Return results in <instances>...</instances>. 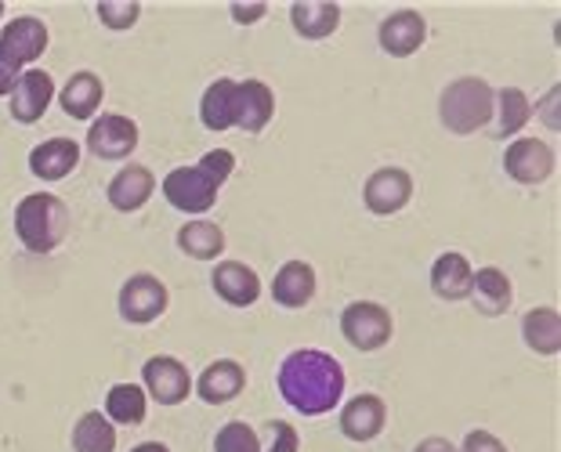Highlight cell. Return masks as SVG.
Here are the masks:
<instances>
[{
	"label": "cell",
	"instance_id": "obj_3",
	"mask_svg": "<svg viewBox=\"0 0 561 452\" xmlns=\"http://www.w3.org/2000/svg\"><path fill=\"white\" fill-rule=\"evenodd\" d=\"M66 229H69V210L51 193H33L15 210L19 243L30 254H51V250H58V243L66 240Z\"/></svg>",
	"mask_w": 561,
	"mask_h": 452
},
{
	"label": "cell",
	"instance_id": "obj_22",
	"mask_svg": "<svg viewBox=\"0 0 561 452\" xmlns=\"http://www.w3.org/2000/svg\"><path fill=\"white\" fill-rule=\"evenodd\" d=\"M471 279L474 268L468 265L463 254H442L432 265V290L442 297V301H468L471 297Z\"/></svg>",
	"mask_w": 561,
	"mask_h": 452
},
{
	"label": "cell",
	"instance_id": "obj_2",
	"mask_svg": "<svg viewBox=\"0 0 561 452\" xmlns=\"http://www.w3.org/2000/svg\"><path fill=\"white\" fill-rule=\"evenodd\" d=\"M236 171V157L229 149H214L193 166H178L163 177L167 204L182 213H203L218 204L221 185L229 182Z\"/></svg>",
	"mask_w": 561,
	"mask_h": 452
},
{
	"label": "cell",
	"instance_id": "obj_19",
	"mask_svg": "<svg viewBox=\"0 0 561 452\" xmlns=\"http://www.w3.org/2000/svg\"><path fill=\"white\" fill-rule=\"evenodd\" d=\"M80 163V146L73 138H47L30 152V171L41 182H58V177L73 174Z\"/></svg>",
	"mask_w": 561,
	"mask_h": 452
},
{
	"label": "cell",
	"instance_id": "obj_36",
	"mask_svg": "<svg viewBox=\"0 0 561 452\" xmlns=\"http://www.w3.org/2000/svg\"><path fill=\"white\" fill-rule=\"evenodd\" d=\"M229 11H232V19L240 22V26H250V22L265 19L268 4H229Z\"/></svg>",
	"mask_w": 561,
	"mask_h": 452
},
{
	"label": "cell",
	"instance_id": "obj_27",
	"mask_svg": "<svg viewBox=\"0 0 561 452\" xmlns=\"http://www.w3.org/2000/svg\"><path fill=\"white\" fill-rule=\"evenodd\" d=\"M146 391L141 384H116L110 387V395H105V420L110 424H121V427H138L146 424Z\"/></svg>",
	"mask_w": 561,
	"mask_h": 452
},
{
	"label": "cell",
	"instance_id": "obj_21",
	"mask_svg": "<svg viewBox=\"0 0 561 452\" xmlns=\"http://www.w3.org/2000/svg\"><path fill=\"white\" fill-rule=\"evenodd\" d=\"M102 80L94 77V73H77V77H69L66 80V88L55 94L58 105H62V113L66 116H73V120H94V113H99V105H102Z\"/></svg>",
	"mask_w": 561,
	"mask_h": 452
},
{
	"label": "cell",
	"instance_id": "obj_35",
	"mask_svg": "<svg viewBox=\"0 0 561 452\" xmlns=\"http://www.w3.org/2000/svg\"><path fill=\"white\" fill-rule=\"evenodd\" d=\"M19 77H22V69L11 62V58L0 51V98H8L11 94V88L19 83Z\"/></svg>",
	"mask_w": 561,
	"mask_h": 452
},
{
	"label": "cell",
	"instance_id": "obj_28",
	"mask_svg": "<svg viewBox=\"0 0 561 452\" xmlns=\"http://www.w3.org/2000/svg\"><path fill=\"white\" fill-rule=\"evenodd\" d=\"M178 246H182V254L193 260H214V257H221V250H225V232L214 221L196 218V221L182 224Z\"/></svg>",
	"mask_w": 561,
	"mask_h": 452
},
{
	"label": "cell",
	"instance_id": "obj_16",
	"mask_svg": "<svg viewBox=\"0 0 561 452\" xmlns=\"http://www.w3.org/2000/svg\"><path fill=\"white\" fill-rule=\"evenodd\" d=\"M243 387H247V373H243V366L232 359L210 362L207 370L196 376V395L207 402V406H225V402L240 398Z\"/></svg>",
	"mask_w": 561,
	"mask_h": 452
},
{
	"label": "cell",
	"instance_id": "obj_1",
	"mask_svg": "<svg viewBox=\"0 0 561 452\" xmlns=\"http://www.w3.org/2000/svg\"><path fill=\"white\" fill-rule=\"evenodd\" d=\"M276 384L294 413L327 416L344 398V366L319 348H297L283 359Z\"/></svg>",
	"mask_w": 561,
	"mask_h": 452
},
{
	"label": "cell",
	"instance_id": "obj_13",
	"mask_svg": "<svg viewBox=\"0 0 561 452\" xmlns=\"http://www.w3.org/2000/svg\"><path fill=\"white\" fill-rule=\"evenodd\" d=\"M47 40H51V33H47V26L37 15H19L8 22L4 33H0V51L22 69V66L37 62V58L47 51Z\"/></svg>",
	"mask_w": 561,
	"mask_h": 452
},
{
	"label": "cell",
	"instance_id": "obj_20",
	"mask_svg": "<svg viewBox=\"0 0 561 452\" xmlns=\"http://www.w3.org/2000/svg\"><path fill=\"white\" fill-rule=\"evenodd\" d=\"M272 297L283 308H305L316 297V268L308 260H286L272 279Z\"/></svg>",
	"mask_w": 561,
	"mask_h": 452
},
{
	"label": "cell",
	"instance_id": "obj_7",
	"mask_svg": "<svg viewBox=\"0 0 561 452\" xmlns=\"http://www.w3.org/2000/svg\"><path fill=\"white\" fill-rule=\"evenodd\" d=\"M141 391L146 398L160 402V406H182V402L193 395V376H188L185 362L171 359V355H157L141 366Z\"/></svg>",
	"mask_w": 561,
	"mask_h": 452
},
{
	"label": "cell",
	"instance_id": "obj_39",
	"mask_svg": "<svg viewBox=\"0 0 561 452\" xmlns=\"http://www.w3.org/2000/svg\"><path fill=\"white\" fill-rule=\"evenodd\" d=\"M0 19H4V4H0Z\"/></svg>",
	"mask_w": 561,
	"mask_h": 452
},
{
	"label": "cell",
	"instance_id": "obj_26",
	"mask_svg": "<svg viewBox=\"0 0 561 452\" xmlns=\"http://www.w3.org/2000/svg\"><path fill=\"white\" fill-rule=\"evenodd\" d=\"M493 116H496V127H493V138L507 141L511 135L529 124L533 116V102L525 98V91L518 88H504V91H493Z\"/></svg>",
	"mask_w": 561,
	"mask_h": 452
},
{
	"label": "cell",
	"instance_id": "obj_23",
	"mask_svg": "<svg viewBox=\"0 0 561 452\" xmlns=\"http://www.w3.org/2000/svg\"><path fill=\"white\" fill-rule=\"evenodd\" d=\"M471 297L482 315H504L515 301V287L500 268H479L471 279Z\"/></svg>",
	"mask_w": 561,
	"mask_h": 452
},
{
	"label": "cell",
	"instance_id": "obj_31",
	"mask_svg": "<svg viewBox=\"0 0 561 452\" xmlns=\"http://www.w3.org/2000/svg\"><path fill=\"white\" fill-rule=\"evenodd\" d=\"M214 452H261V438L250 424L232 420L221 427L218 438H214Z\"/></svg>",
	"mask_w": 561,
	"mask_h": 452
},
{
	"label": "cell",
	"instance_id": "obj_34",
	"mask_svg": "<svg viewBox=\"0 0 561 452\" xmlns=\"http://www.w3.org/2000/svg\"><path fill=\"white\" fill-rule=\"evenodd\" d=\"M457 452H507V445L500 442L496 434H489V431H471L468 438H463V445Z\"/></svg>",
	"mask_w": 561,
	"mask_h": 452
},
{
	"label": "cell",
	"instance_id": "obj_4",
	"mask_svg": "<svg viewBox=\"0 0 561 452\" xmlns=\"http://www.w3.org/2000/svg\"><path fill=\"white\" fill-rule=\"evenodd\" d=\"M442 127L449 135H474L493 120V88L482 77H460L442 91Z\"/></svg>",
	"mask_w": 561,
	"mask_h": 452
},
{
	"label": "cell",
	"instance_id": "obj_17",
	"mask_svg": "<svg viewBox=\"0 0 561 452\" xmlns=\"http://www.w3.org/2000/svg\"><path fill=\"white\" fill-rule=\"evenodd\" d=\"M388 424V406L377 395H355L348 406L341 409V431L352 442H374Z\"/></svg>",
	"mask_w": 561,
	"mask_h": 452
},
{
	"label": "cell",
	"instance_id": "obj_8",
	"mask_svg": "<svg viewBox=\"0 0 561 452\" xmlns=\"http://www.w3.org/2000/svg\"><path fill=\"white\" fill-rule=\"evenodd\" d=\"M363 199H366V210L377 213V218L399 213L413 199V177L405 174L402 166H380V171L366 177Z\"/></svg>",
	"mask_w": 561,
	"mask_h": 452
},
{
	"label": "cell",
	"instance_id": "obj_30",
	"mask_svg": "<svg viewBox=\"0 0 561 452\" xmlns=\"http://www.w3.org/2000/svg\"><path fill=\"white\" fill-rule=\"evenodd\" d=\"M116 427L105 420V413H83L73 427V452H113Z\"/></svg>",
	"mask_w": 561,
	"mask_h": 452
},
{
	"label": "cell",
	"instance_id": "obj_11",
	"mask_svg": "<svg viewBox=\"0 0 561 452\" xmlns=\"http://www.w3.org/2000/svg\"><path fill=\"white\" fill-rule=\"evenodd\" d=\"M138 146V124L121 113H105L88 130V149L99 160H127Z\"/></svg>",
	"mask_w": 561,
	"mask_h": 452
},
{
	"label": "cell",
	"instance_id": "obj_29",
	"mask_svg": "<svg viewBox=\"0 0 561 452\" xmlns=\"http://www.w3.org/2000/svg\"><path fill=\"white\" fill-rule=\"evenodd\" d=\"M232 105H236V80L221 77L203 91L199 120L207 130H229L232 127Z\"/></svg>",
	"mask_w": 561,
	"mask_h": 452
},
{
	"label": "cell",
	"instance_id": "obj_18",
	"mask_svg": "<svg viewBox=\"0 0 561 452\" xmlns=\"http://www.w3.org/2000/svg\"><path fill=\"white\" fill-rule=\"evenodd\" d=\"M152 193H157V177H152L149 166H141V163L124 166V171L110 182V204L121 213L141 210L152 199Z\"/></svg>",
	"mask_w": 561,
	"mask_h": 452
},
{
	"label": "cell",
	"instance_id": "obj_32",
	"mask_svg": "<svg viewBox=\"0 0 561 452\" xmlns=\"http://www.w3.org/2000/svg\"><path fill=\"white\" fill-rule=\"evenodd\" d=\"M99 19L110 30H130L141 19V4H135V0H102Z\"/></svg>",
	"mask_w": 561,
	"mask_h": 452
},
{
	"label": "cell",
	"instance_id": "obj_14",
	"mask_svg": "<svg viewBox=\"0 0 561 452\" xmlns=\"http://www.w3.org/2000/svg\"><path fill=\"white\" fill-rule=\"evenodd\" d=\"M380 47H385V55L391 58H410L424 47L427 40V22L421 11L405 8V11H396V15H388L380 22V33H377Z\"/></svg>",
	"mask_w": 561,
	"mask_h": 452
},
{
	"label": "cell",
	"instance_id": "obj_37",
	"mask_svg": "<svg viewBox=\"0 0 561 452\" xmlns=\"http://www.w3.org/2000/svg\"><path fill=\"white\" fill-rule=\"evenodd\" d=\"M413 452H457V445L446 442V438H424Z\"/></svg>",
	"mask_w": 561,
	"mask_h": 452
},
{
	"label": "cell",
	"instance_id": "obj_12",
	"mask_svg": "<svg viewBox=\"0 0 561 452\" xmlns=\"http://www.w3.org/2000/svg\"><path fill=\"white\" fill-rule=\"evenodd\" d=\"M276 113V94L265 80H243L236 83V105H232V127L247 130V135H261L272 124Z\"/></svg>",
	"mask_w": 561,
	"mask_h": 452
},
{
	"label": "cell",
	"instance_id": "obj_33",
	"mask_svg": "<svg viewBox=\"0 0 561 452\" xmlns=\"http://www.w3.org/2000/svg\"><path fill=\"white\" fill-rule=\"evenodd\" d=\"M265 431H268V449L265 452H297L301 449V438H297V427L294 424H286V420H268L265 424Z\"/></svg>",
	"mask_w": 561,
	"mask_h": 452
},
{
	"label": "cell",
	"instance_id": "obj_9",
	"mask_svg": "<svg viewBox=\"0 0 561 452\" xmlns=\"http://www.w3.org/2000/svg\"><path fill=\"white\" fill-rule=\"evenodd\" d=\"M504 171L518 185H543L554 174V149L540 138H515L504 152Z\"/></svg>",
	"mask_w": 561,
	"mask_h": 452
},
{
	"label": "cell",
	"instance_id": "obj_38",
	"mask_svg": "<svg viewBox=\"0 0 561 452\" xmlns=\"http://www.w3.org/2000/svg\"><path fill=\"white\" fill-rule=\"evenodd\" d=\"M130 452H171L163 442H141V445H135Z\"/></svg>",
	"mask_w": 561,
	"mask_h": 452
},
{
	"label": "cell",
	"instance_id": "obj_10",
	"mask_svg": "<svg viewBox=\"0 0 561 452\" xmlns=\"http://www.w3.org/2000/svg\"><path fill=\"white\" fill-rule=\"evenodd\" d=\"M55 94L58 91H55L51 73H44V69H26L8 94V109L19 124H37L47 113V105L55 102Z\"/></svg>",
	"mask_w": 561,
	"mask_h": 452
},
{
	"label": "cell",
	"instance_id": "obj_24",
	"mask_svg": "<svg viewBox=\"0 0 561 452\" xmlns=\"http://www.w3.org/2000/svg\"><path fill=\"white\" fill-rule=\"evenodd\" d=\"M290 22L305 40H327L341 26V8L330 4V0H319V4L297 0V4H290Z\"/></svg>",
	"mask_w": 561,
	"mask_h": 452
},
{
	"label": "cell",
	"instance_id": "obj_5",
	"mask_svg": "<svg viewBox=\"0 0 561 452\" xmlns=\"http://www.w3.org/2000/svg\"><path fill=\"white\" fill-rule=\"evenodd\" d=\"M341 333L355 351H380L391 340V333H396V323H391V312L385 304L355 301L344 308Z\"/></svg>",
	"mask_w": 561,
	"mask_h": 452
},
{
	"label": "cell",
	"instance_id": "obj_15",
	"mask_svg": "<svg viewBox=\"0 0 561 452\" xmlns=\"http://www.w3.org/2000/svg\"><path fill=\"white\" fill-rule=\"evenodd\" d=\"M210 287L232 308H250L261 297V279L254 268H247L243 260H218L210 268Z\"/></svg>",
	"mask_w": 561,
	"mask_h": 452
},
{
	"label": "cell",
	"instance_id": "obj_25",
	"mask_svg": "<svg viewBox=\"0 0 561 452\" xmlns=\"http://www.w3.org/2000/svg\"><path fill=\"white\" fill-rule=\"evenodd\" d=\"M522 337L536 355H558L561 351V315L554 308H533L529 315L522 318Z\"/></svg>",
	"mask_w": 561,
	"mask_h": 452
},
{
	"label": "cell",
	"instance_id": "obj_6",
	"mask_svg": "<svg viewBox=\"0 0 561 452\" xmlns=\"http://www.w3.org/2000/svg\"><path fill=\"white\" fill-rule=\"evenodd\" d=\"M167 304H171V293H167L163 282L157 276H149V271H138V276H130L121 287V315L130 326L157 323L167 312Z\"/></svg>",
	"mask_w": 561,
	"mask_h": 452
}]
</instances>
